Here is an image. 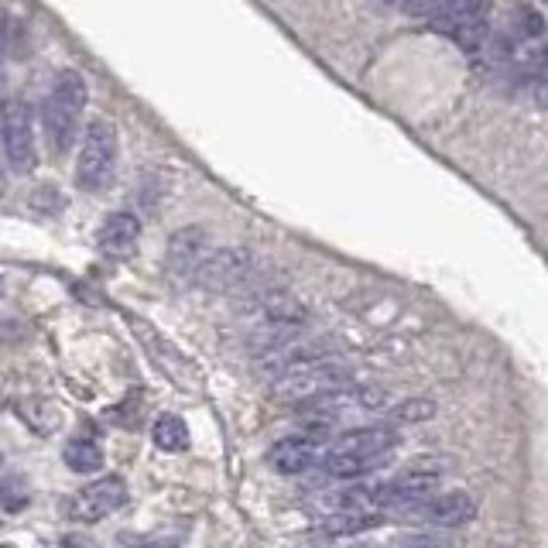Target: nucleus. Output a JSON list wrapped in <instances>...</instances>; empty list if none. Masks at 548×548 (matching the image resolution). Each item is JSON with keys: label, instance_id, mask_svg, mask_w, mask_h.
<instances>
[{"label": "nucleus", "instance_id": "5", "mask_svg": "<svg viewBox=\"0 0 548 548\" xmlns=\"http://www.w3.org/2000/svg\"><path fill=\"white\" fill-rule=\"evenodd\" d=\"M0 144L11 172L28 175L38 165L35 127H31V110L21 100H0Z\"/></svg>", "mask_w": 548, "mask_h": 548}, {"label": "nucleus", "instance_id": "1", "mask_svg": "<svg viewBox=\"0 0 548 548\" xmlns=\"http://www.w3.org/2000/svg\"><path fill=\"white\" fill-rule=\"evenodd\" d=\"M398 446V432L391 425H367V429H353L340 435L336 442L326 446L319 470L333 480H360L367 473L381 470L394 456Z\"/></svg>", "mask_w": 548, "mask_h": 548}, {"label": "nucleus", "instance_id": "14", "mask_svg": "<svg viewBox=\"0 0 548 548\" xmlns=\"http://www.w3.org/2000/svg\"><path fill=\"white\" fill-rule=\"evenodd\" d=\"M151 442H155L161 453H185L189 449V425L179 415H168L165 411L151 425Z\"/></svg>", "mask_w": 548, "mask_h": 548}, {"label": "nucleus", "instance_id": "3", "mask_svg": "<svg viewBox=\"0 0 548 548\" xmlns=\"http://www.w3.org/2000/svg\"><path fill=\"white\" fill-rule=\"evenodd\" d=\"M346 384H350V367H346L343 360L319 357V360H309V364L285 370V374L271 384V398L281 401V405H298V401L326 398V394L340 391Z\"/></svg>", "mask_w": 548, "mask_h": 548}, {"label": "nucleus", "instance_id": "8", "mask_svg": "<svg viewBox=\"0 0 548 548\" xmlns=\"http://www.w3.org/2000/svg\"><path fill=\"white\" fill-rule=\"evenodd\" d=\"M131 326L137 329V340L144 343V350L151 353V360H155V364L165 370L179 388H199V384H203V377H199V370L192 367V360L182 357L172 343L161 340L158 329H151L148 322H141V319H131Z\"/></svg>", "mask_w": 548, "mask_h": 548}, {"label": "nucleus", "instance_id": "19", "mask_svg": "<svg viewBox=\"0 0 548 548\" xmlns=\"http://www.w3.org/2000/svg\"><path fill=\"white\" fill-rule=\"evenodd\" d=\"M131 548H172V545H165V542H141V538H124Z\"/></svg>", "mask_w": 548, "mask_h": 548}, {"label": "nucleus", "instance_id": "11", "mask_svg": "<svg viewBox=\"0 0 548 548\" xmlns=\"http://www.w3.org/2000/svg\"><path fill=\"white\" fill-rule=\"evenodd\" d=\"M100 251L114 261H127L134 257L137 244H141V223H137L134 213H110L100 227V237H96Z\"/></svg>", "mask_w": 548, "mask_h": 548}, {"label": "nucleus", "instance_id": "2", "mask_svg": "<svg viewBox=\"0 0 548 548\" xmlns=\"http://www.w3.org/2000/svg\"><path fill=\"white\" fill-rule=\"evenodd\" d=\"M86 100H90V86H86L83 72L62 69L52 79V90L42 103V134L52 155H66L72 148L86 114Z\"/></svg>", "mask_w": 548, "mask_h": 548}, {"label": "nucleus", "instance_id": "7", "mask_svg": "<svg viewBox=\"0 0 548 548\" xmlns=\"http://www.w3.org/2000/svg\"><path fill=\"white\" fill-rule=\"evenodd\" d=\"M326 456V442L319 435H288L268 449V466L281 477H302L309 470H319Z\"/></svg>", "mask_w": 548, "mask_h": 548}, {"label": "nucleus", "instance_id": "12", "mask_svg": "<svg viewBox=\"0 0 548 548\" xmlns=\"http://www.w3.org/2000/svg\"><path fill=\"white\" fill-rule=\"evenodd\" d=\"M247 271H251V254L247 251H213L203 261V268L196 271V281H203L206 288H230L244 281Z\"/></svg>", "mask_w": 548, "mask_h": 548}, {"label": "nucleus", "instance_id": "21", "mask_svg": "<svg viewBox=\"0 0 548 548\" xmlns=\"http://www.w3.org/2000/svg\"><path fill=\"white\" fill-rule=\"evenodd\" d=\"M0 548H18V545H0Z\"/></svg>", "mask_w": 548, "mask_h": 548}, {"label": "nucleus", "instance_id": "9", "mask_svg": "<svg viewBox=\"0 0 548 548\" xmlns=\"http://www.w3.org/2000/svg\"><path fill=\"white\" fill-rule=\"evenodd\" d=\"M127 504V483L120 477H100L83 487L72 501V514L79 521H103Z\"/></svg>", "mask_w": 548, "mask_h": 548}, {"label": "nucleus", "instance_id": "20", "mask_svg": "<svg viewBox=\"0 0 548 548\" xmlns=\"http://www.w3.org/2000/svg\"><path fill=\"white\" fill-rule=\"evenodd\" d=\"M405 548H449V545H439V542H411Z\"/></svg>", "mask_w": 548, "mask_h": 548}, {"label": "nucleus", "instance_id": "6", "mask_svg": "<svg viewBox=\"0 0 548 548\" xmlns=\"http://www.w3.org/2000/svg\"><path fill=\"white\" fill-rule=\"evenodd\" d=\"M405 518H415L422 525H432V528H459L466 521H473L477 514V501H473L466 490H446V494H432L425 501L405 507Z\"/></svg>", "mask_w": 548, "mask_h": 548}, {"label": "nucleus", "instance_id": "17", "mask_svg": "<svg viewBox=\"0 0 548 548\" xmlns=\"http://www.w3.org/2000/svg\"><path fill=\"white\" fill-rule=\"evenodd\" d=\"M435 415V405L432 401H405L401 408L391 411V425H405V422H429V418Z\"/></svg>", "mask_w": 548, "mask_h": 548}, {"label": "nucleus", "instance_id": "18", "mask_svg": "<svg viewBox=\"0 0 548 548\" xmlns=\"http://www.w3.org/2000/svg\"><path fill=\"white\" fill-rule=\"evenodd\" d=\"M4 66H7V18L0 11V93H4Z\"/></svg>", "mask_w": 548, "mask_h": 548}, {"label": "nucleus", "instance_id": "15", "mask_svg": "<svg viewBox=\"0 0 548 548\" xmlns=\"http://www.w3.org/2000/svg\"><path fill=\"white\" fill-rule=\"evenodd\" d=\"M377 525H381V514L377 511H343L326 518L322 531H326V535H360V531H370Z\"/></svg>", "mask_w": 548, "mask_h": 548}, {"label": "nucleus", "instance_id": "13", "mask_svg": "<svg viewBox=\"0 0 548 548\" xmlns=\"http://www.w3.org/2000/svg\"><path fill=\"white\" fill-rule=\"evenodd\" d=\"M487 18V0H439V7L432 11V31H442V35H453L463 24Z\"/></svg>", "mask_w": 548, "mask_h": 548}, {"label": "nucleus", "instance_id": "10", "mask_svg": "<svg viewBox=\"0 0 548 548\" xmlns=\"http://www.w3.org/2000/svg\"><path fill=\"white\" fill-rule=\"evenodd\" d=\"M209 254H213V237L203 227H185L168 240V271L175 278H196Z\"/></svg>", "mask_w": 548, "mask_h": 548}, {"label": "nucleus", "instance_id": "16", "mask_svg": "<svg viewBox=\"0 0 548 548\" xmlns=\"http://www.w3.org/2000/svg\"><path fill=\"white\" fill-rule=\"evenodd\" d=\"M62 456H66V463L76 473H96V470H103V449L96 446L93 439H72Z\"/></svg>", "mask_w": 548, "mask_h": 548}, {"label": "nucleus", "instance_id": "4", "mask_svg": "<svg viewBox=\"0 0 548 548\" xmlns=\"http://www.w3.org/2000/svg\"><path fill=\"white\" fill-rule=\"evenodd\" d=\"M117 158H120V137L117 127L107 117L90 120L79 144V161H76V182L86 192H103L117 175Z\"/></svg>", "mask_w": 548, "mask_h": 548}]
</instances>
